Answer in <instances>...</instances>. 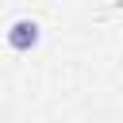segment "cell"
<instances>
[{
	"label": "cell",
	"mask_w": 123,
	"mask_h": 123,
	"mask_svg": "<svg viewBox=\"0 0 123 123\" xmlns=\"http://www.w3.org/2000/svg\"><path fill=\"white\" fill-rule=\"evenodd\" d=\"M8 46H12V50H31V46H38V23H35V19H15V23L8 27Z\"/></svg>",
	"instance_id": "obj_1"
}]
</instances>
